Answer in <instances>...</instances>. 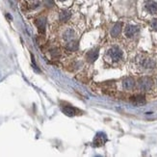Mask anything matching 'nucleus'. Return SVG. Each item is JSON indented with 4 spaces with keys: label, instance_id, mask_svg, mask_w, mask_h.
<instances>
[{
    "label": "nucleus",
    "instance_id": "1",
    "mask_svg": "<svg viewBox=\"0 0 157 157\" xmlns=\"http://www.w3.org/2000/svg\"><path fill=\"white\" fill-rule=\"evenodd\" d=\"M106 57L109 59L111 62L118 63V62H120L121 59H123V51H121V49L120 47L113 46L107 51Z\"/></svg>",
    "mask_w": 157,
    "mask_h": 157
},
{
    "label": "nucleus",
    "instance_id": "2",
    "mask_svg": "<svg viewBox=\"0 0 157 157\" xmlns=\"http://www.w3.org/2000/svg\"><path fill=\"white\" fill-rule=\"evenodd\" d=\"M138 66L144 69H152L155 68V61L151 58L146 57V56H140L137 60Z\"/></svg>",
    "mask_w": 157,
    "mask_h": 157
},
{
    "label": "nucleus",
    "instance_id": "3",
    "mask_svg": "<svg viewBox=\"0 0 157 157\" xmlns=\"http://www.w3.org/2000/svg\"><path fill=\"white\" fill-rule=\"evenodd\" d=\"M152 85H153L152 79L148 77V76L141 77L137 82L138 89L142 91V92H148V91H149L152 88Z\"/></svg>",
    "mask_w": 157,
    "mask_h": 157
},
{
    "label": "nucleus",
    "instance_id": "4",
    "mask_svg": "<svg viewBox=\"0 0 157 157\" xmlns=\"http://www.w3.org/2000/svg\"><path fill=\"white\" fill-rule=\"evenodd\" d=\"M139 33V27L135 25H127L124 29V35L127 38H134Z\"/></svg>",
    "mask_w": 157,
    "mask_h": 157
},
{
    "label": "nucleus",
    "instance_id": "5",
    "mask_svg": "<svg viewBox=\"0 0 157 157\" xmlns=\"http://www.w3.org/2000/svg\"><path fill=\"white\" fill-rule=\"evenodd\" d=\"M107 141V137L106 135L102 133V132H99L96 135L95 139H93V146H103Z\"/></svg>",
    "mask_w": 157,
    "mask_h": 157
},
{
    "label": "nucleus",
    "instance_id": "6",
    "mask_svg": "<svg viewBox=\"0 0 157 157\" xmlns=\"http://www.w3.org/2000/svg\"><path fill=\"white\" fill-rule=\"evenodd\" d=\"M121 85H123V88L125 91H130L134 88L135 86V81L134 79L132 77H125L123 80V83H121Z\"/></svg>",
    "mask_w": 157,
    "mask_h": 157
},
{
    "label": "nucleus",
    "instance_id": "7",
    "mask_svg": "<svg viewBox=\"0 0 157 157\" xmlns=\"http://www.w3.org/2000/svg\"><path fill=\"white\" fill-rule=\"evenodd\" d=\"M146 9L149 14L155 15V14H157V3L152 1V0H148L146 4Z\"/></svg>",
    "mask_w": 157,
    "mask_h": 157
},
{
    "label": "nucleus",
    "instance_id": "8",
    "mask_svg": "<svg viewBox=\"0 0 157 157\" xmlns=\"http://www.w3.org/2000/svg\"><path fill=\"white\" fill-rule=\"evenodd\" d=\"M74 37H75V32L73 29H67L63 33V39H64L65 41H67V43L74 40Z\"/></svg>",
    "mask_w": 157,
    "mask_h": 157
},
{
    "label": "nucleus",
    "instance_id": "9",
    "mask_svg": "<svg viewBox=\"0 0 157 157\" xmlns=\"http://www.w3.org/2000/svg\"><path fill=\"white\" fill-rule=\"evenodd\" d=\"M130 101L133 104H135V105H143V104L146 103V98H145V96L137 95L132 96L130 98Z\"/></svg>",
    "mask_w": 157,
    "mask_h": 157
},
{
    "label": "nucleus",
    "instance_id": "10",
    "mask_svg": "<svg viewBox=\"0 0 157 157\" xmlns=\"http://www.w3.org/2000/svg\"><path fill=\"white\" fill-rule=\"evenodd\" d=\"M121 22H117L115 25L113 26L112 30H111V36L114 37V38H117L118 35L121 34Z\"/></svg>",
    "mask_w": 157,
    "mask_h": 157
},
{
    "label": "nucleus",
    "instance_id": "11",
    "mask_svg": "<svg viewBox=\"0 0 157 157\" xmlns=\"http://www.w3.org/2000/svg\"><path fill=\"white\" fill-rule=\"evenodd\" d=\"M45 23H46V21H45L44 17H40V19H38L36 20V24H37V26H38V29H39V31H40L41 33H44V32Z\"/></svg>",
    "mask_w": 157,
    "mask_h": 157
},
{
    "label": "nucleus",
    "instance_id": "12",
    "mask_svg": "<svg viewBox=\"0 0 157 157\" xmlns=\"http://www.w3.org/2000/svg\"><path fill=\"white\" fill-rule=\"evenodd\" d=\"M97 56H98V49H93L87 54V59L90 62H93L97 59Z\"/></svg>",
    "mask_w": 157,
    "mask_h": 157
},
{
    "label": "nucleus",
    "instance_id": "13",
    "mask_svg": "<svg viewBox=\"0 0 157 157\" xmlns=\"http://www.w3.org/2000/svg\"><path fill=\"white\" fill-rule=\"evenodd\" d=\"M71 12L67 11V10H64V11H62L60 13V16H59V17H60L61 21L65 22V21H68V20L71 19Z\"/></svg>",
    "mask_w": 157,
    "mask_h": 157
},
{
    "label": "nucleus",
    "instance_id": "14",
    "mask_svg": "<svg viewBox=\"0 0 157 157\" xmlns=\"http://www.w3.org/2000/svg\"><path fill=\"white\" fill-rule=\"evenodd\" d=\"M62 111H63V113H64V114L68 115V116H71V117L74 116L75 112H76V110L71 106H64L62 108Z\"/></svg>",
    "mask_w": 157,
    "mask_h": 157
},
{
    "label": "nucleus",
    "instance_id": "15",
    "mask_svg": "<svg viewBox=\"0 0 157 157\" xmlns=\"http://www.w3.org/2000/svg\"><path fill=\"white\" fill-rule=\"evenodd\" d=\"M67 48L69 50H71V51H74L76 50L78 48V43H77V41H74V40H72L71 41H69V43L67 44Z\"/></svg>",
    "mask_w": 157,
    "mask_h": 157
},
{
    "label": "nucleus",
    "instance_id": "16",
    "mask_svg": "<svg viewBox=\"0 0 157 157\" xmlns=\"http://www.w3.org/2000/svg\"><path fill=\"white\" fill-rule=\"evenodd\" d=\"M151 28L153 30H156L157 31V19H153L151 21Z\"/></svg>",
    "mask_w": 157,
    "mask_h": 157
},
{
    "label": "nucleus",
    "instance_id": "17",
    "mask_svg": "<svg viewBox=\"0 0 157 157\" xmlns=\"http://www.w3.org/2000/svg\"><path fill=\"white\" fill-rule=\"evenodd\" d=\"M59 1H62L63 2V1H66V0H59Z\"/></svg>",
    "mask_w": 157,
    "mask_h": 157
}]
</instances>
